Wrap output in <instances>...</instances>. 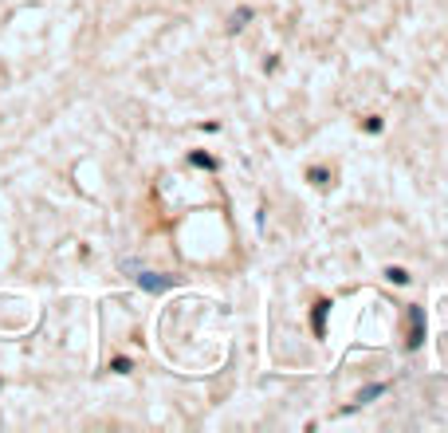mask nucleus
I'll return each instance as SVG.
<instances>
[{
  "label": "nucleus",
  "instance_id": "nucleus-7",
  "mask_svg": "<svg viewBox=\"0 0 448 433\" xmlns=\"http://www.w3.org/2000/svg\"><path fill=\"white\" fill-rule=\"evenodd\" d=\"M193 166H205V170H212V158H205V154H193Z\"/></svg>",
  "mask_w": 448,
  "mask_h": 433
},
{
  "label": "nucleus",
  "instance_id": "nucleus-6",
  "mask_svg": "<svg viewBox=\"0 0 448 433\" xmlns=\"http://www.w3.org/2000/svg\"><path fill=\"white\" fill-rule=\"evenodd\" d=\"M389 280H393V284H409V276H405V268H389Z\"/></svg>",
  "mask_w": 448,
  "mask_h": 433
},
{
  "label": "nucleus",
  "instance_id": "nucleus-5",
  "mask_svg": "<svg viewBox=\"0 0 448 433\" xmlns=\"http://www.w3.org/2000/svg\"><path fill=\"white\" fill-rule=\"evenodd\" d=\"M248 16H252L248 8H240L236 16H232V24H229V28H232V32H236V28H244V20H248Z\"/></svg>",
  "mask_w": 448,
  "mask_h": 433
},
{
  "label": "nucleus",
  "instance_id": "nucleus-1",
  "mask_svg": "<svg viewBox=\"0 0 448 433\" xmlns=\"http://www.w3.org/2000/svg\"><path fill=\"white\" fill-rule=\"evenodd\" d=\"M425 339V307H409V347H421Z\"/></svg>",
  "mask_w": 448,
  "mask_h": 433
},
{
  "label": "nucleus",
  "instance_id": "nucleus-2",
  "mask_svg": "<svg viewBox=\"0 0 448 433\" xmlns=\"http://www.w3.org/2000/svg\"><path fill=\"white\" fill-rule=\"evenodd\" d=\"M134 280H138L142 288H146V292H165V288L173 284L170 276H161V272H142V268L134 272Z\"/></svg>",
  "mask_w": 448,
  "mask_h": 433
},
{
  "label": "nucleus",
  "instance_id": "nucleus-3",
  "mask_svg": "<svg viewBox=\"0 0 448 433\" xmlns=\"http://www.w3.org/2000/svg\"><path fill=\"white\" fill-rule=\"evenodd\" d=\"M378 394H386V386H381V382H378V386H366V390H362L358 398H354V402L362 406V402H369V398H378Z\"/></svg>",
  "mask_w": 448,
  "mask_h": 433
},
{
  "label": "nucleus",
  "instance_id": "nucleus-4",
  "mask_svg": "<svg viewBox=\"0 0 448 433\" xmlns=\"http://www.w3.org/2000/svg\"><path fill=\"white\" fill-rule=\"evenodd\" d=\"M327 307L330 303H315V331L323 335V319H327Z\"/></svg>",
  "mask_w": 448,
  "mask_h": 433
}]
</instances>
